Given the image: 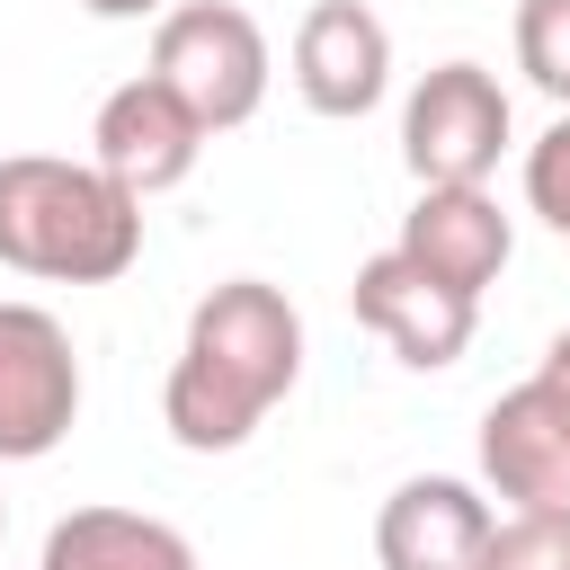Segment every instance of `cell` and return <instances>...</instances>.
<instances>
[{"label":"cell","mask_w":570,"mask_h":570,"mask_svg":"<svg viewBox=\"0 0 570 570\" xmlns=\"http://www.w3.org/2000/svg\"><path fill=\"white\" fill-rule=\"evenodd\" d=\"M294 374H303V321H294V303L276 285H258V276H232V285H214L196 303L187 347L169 365V392H160L169 436L187 454H232L294 392Z\"/></svg>","instance_id":"1"},{"label":"cell","mask_w":570,"mask_h":570,"mask_svg":"<svg viewBox=\"0 0 570 570\" xmlns=\"http://www.w3.org/2000/svg\"><path fill=\"white\" fill-rule=\"evenodd\" d=\"M142 249V196H125L98 160H0V267L53 285H107Z\"/></svg>","instance_id":"2"},{"label":"cell","mask_w":570,"mask_h":570,"mask_svg":"<svg viewBox=\"0 0 570 570\" xmlns=\"http://www.w3.org/2000/svg\"><path fill=\"white\" fill-rule=\"evenodd\" d=\"M151 80H169V89L196 107L205 134L249 125L258 98H267V36H258V18L232 9V0H187V9H169L160 36H151Z\"/></svg>","instance_id":"3"},{"label":"cell","mask_w":570,"mask_h":570,"mask_svg":"<svg viewBox=\"0 0 570 570\" xmlns=\"http://www.w3.org/2000/svg\"><path fill=\"white\" fill-rule=\"evenodd\" d=\"M508 151V98L481 62H436L401 116V160L419 187H481Z\"/></svg>","instance_id":"4"},{"label":"cell","mask_w":570,"mask_h":570,"mask_svg":"<svg viewBox=\"0 0 570 570\" xmlns=\"http://www.w3.org/2000/svg\"><path fill=\"white\" fill-rule=\"evenodd\" d=\"M80 419V356L53 312L0 303V463H36Z\"/></svg>","instance_id":"5"},{"label":"cell","mask_w":570,"mask_h":570,"mask_svg":"<svg viewBox=\"0 0 570 570\" xmlns=\"http://www.w3.org/2000/svg\"><path fill=\"white\" fill-rule=\"evenodd\" d=\"M196 151H205V125H196V107L169 89V80H125L107 107H98V125H89V160L125 187V196H160V187H178L187 169H196Z\"/></svg>","instance_id":"6"},{"label":"cell","mask_w":570,"mask_h":570,"mask_svg":"<svg viewBox=\"0 0 570 570\" xmlns=\"http://www.w3.org/2000/svg\"><path fill=\"white\" fill-rule=\"evenodd\" d=\"M356 321L401 356V365H454L463 347H472V294H454V285H436L419 258H401V249H383V258H365L356 267Z\"/></svg>","instance_id":"7"},{"label":"cell","mask_w":570,"mask_h":570,"mask_svg":"<svg viewBox=\"0 0 570 570\" xmlns=\"http://www.w3.org/2000/svg\"><path fill=\"white\" fill-rule=\"evenodd\" d=\"M392 80V36L365 0H312L294 27V89L321 116H365Z\"/></svg>","instance_id":"8"},{"label":"cell","mask_w":570,"mask_h":570,"mask_svg":"<svg viewBox=\"0 0 570 570\" xmlns=\"http://www.w3.org/2000/svg\"><path fill=\"white\" fill-rule=\"evenodd\" d=\"M499 517L463 481H401L374 517V561L383 570H490Z\"/></svg>","instance_id":"9"},{"label":"cell","mask_w":570,"mask_h":570,"mask_svg":"<svg viewBox=\"0 0 570 570\" xmlns=\"http://www.w3.org/2000/svg\"><path fill=\"white\" fill-rule=\"evenodd\" d=\"M508 249H517V232L481 187H419V205L401 214V258H419L436 285H454L472 303L508 267Z\"/></svg>","instance_id":"10"},{"label":"cell","mask_w":570,"mask_h":570,"mask_svg":"<svg viewBox=\"0 0 570 570\" xmlns=\"http://www.w3.org/2000/svg\"><path fill=\"white\" fill-rule=\"evenodd\" d=\"M481 472H490L499 499H517V508H570V419H561L534 383H517V392L490 401V419H481Z\"/></svg>","instance_id":"11"},{"label":"cell","mask_w":570,"mask_h":570,"mask_svg":"<svg viewBox=\"0 0 570 570\" xmlns=\"http://www.w3.org/2000/svg\"><path fill=\"white\" fill-rule=\"evenodd\" d=\"M45 570H196L187 534L134 508H71L45 534Z\"/></svg>","instance_id":"12"},{"label":"cell","mask_w":570,"mask_h":570,"mask_svg":"<svg viewBox=\"0 0 570 570\" xmlns=\"http://www.w3.org/2000/svg\"><path fill=\"white\" fill-rule=\"evenodd\" d=\"M517 62L543 98L570 107V0H517Z\"/></svg>","instance_id":"13"},{"label":"cell","mask_w":570,"mask_h":570,"mask_svg":"<svg viewBox=\"0 0 570 570\" xmlns=\"http://www.w3.org/2000/svg\"><path fill=\"white\" fill-rule=\"evenodd\" d=\"M490 570H570V508H517L490 534Z\"/></svg>","instance_id":"14"},{"label":"cell","mask_w":570,"mask_h":570,"mask_svg":"<svg viewBox=\"0 0 570 570\" xmlns=\"http://www.w3.org/2000/svg\"><path fill=\"white\" fill-rule=\"evenodd\" d=\"M525 196H534V214L570 240V116H561V125L525 151Z\"/></svg>","instance_id":"15"},{"label":"cell","mask_w":570,"mask_h":570,"mask_svg":"<svg viewBox=\"0 0 570 570\" xmlns=\"http://www.w3.org/2000/svg\"><path fill=\"white\" fill-rule=\"evenodd\" d=\"M534 392H543V401H552V410L570 419V330H561V338L543 347V365H534Z\"/></svg>","instance_id":"16"},{"label":"cell","mask_w":570,"mask_h":570,"mask_svg":"<svg viewBox=\"0 0 570 570\" xmlns=\"http://www.w3.org/2000/svg\"><path fill=\"white\" fill-rule=\"evenodd\" d=\"M89 18H142V9H160V0H80Z\"/></svg>","instance_id":"17"}]
</instances>
